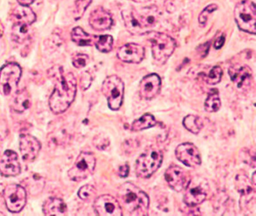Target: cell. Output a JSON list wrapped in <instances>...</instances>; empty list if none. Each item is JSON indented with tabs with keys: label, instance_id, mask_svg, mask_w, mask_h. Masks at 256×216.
Listing matches in <instances>:
<instances>
[{
	"label": "cell",
	"instance_id": "cell-44",
	"mask_svg": "<svg viewBox=\"0 0 256 216\" xmlns=\"http://www.w3.org/2000/svg\"><path fill=\"white\" fill-rule=\"evenodd\" d=\"M1 214H4L2 212H0V216H1Z\"/></svg>",
	"mask_w": 256,
	"mask_h": 216
},
{
	"label": "cell",
	"instance_id": "cell-4",
	"mask_svg": "<svg viewBox=\"0 0 256 216\" xmlns=\"http://www.w3.org/2000/svg\"><path fill=\"white\" fill-rule=\"evenodd\" d=\"M162 160L163 153L158 146L146 147L136 160V174L140 178H150L161 166Z\"/></svg>",
	"mask_w": 256,
	"mask_h": 216
},
{
	"label": "cell",
	"instance_id": "cell-22",
	"mask_svg": "<svg viewBox=\"0 0 256 216\" xmlns=\"http://www.w3.org/2000/svg\"><path fill=\"white\" fill-rule=\"evenodd\" d=\"M10 20L13 24L31 25L36 20V15L29 6H19L14 8L10 14Z\"/></svg>",
	"mask_w": 256,
	"mask_h": 216
},
{
	"label": "cell",
	"instance_id": "cell-20",
	"mask_svg": "<svg viewBox=\"0 0 256 216\" xmlns=\"http://www.w3.org/2000/svg\"><path fill=\"white\" fill-rule=\"evenodd\" d=\"M235 188L240 194V206L246 205L254 198L256 186L244 172H239L235 177Z\"/></svg>",
	"mask_w": 256,
	"mask_h": 216
},
{
	"label": "cell",
	"instance_id": "cell-33",
	"mask_svg": "<svg viewBox=\"0 0 256 216\" xmlns=\"http://www.w3.org/2000/svg\"><path fill=\"white\" fill-rule=\"evenodd\" d=\"M92 0H76L74 10V18L76 20H78L83 16Z\"/></svg>",
	"mask_w": 256,
	"mask_h": 216
},
{
	"label": "cell",
	"instance_id": "cell-8",
	"mask_svg": "<svg viewBox=\"0 0 256 216\" xmlns=\"http://www.w3.org/2000/svg\"><path fill=\"white\" fill-rule=\"evenodd\" d=\"M22 74L20 66L18 63L10 62L0 69V93L8 96L16 93Z\"/></svg>",
	"mask_w": 256,
	"mask_h": 216
},
{
	"label": "cell",
	"instance_id": "cell-39",
	"mask_svg": "<svg viewBox=\"0 0 256 216\" xmlns=\"http://www.w3.org/2000/svg\"><path fill=\"white\" fill-rule=\"evenodd\" d=\"M224 40H226V36L224 34L220 36L214 42V48H215V49L218 50L222 48L224 44Z\"/></svg>",
	"mask_w": 256,
	"mask_h": 216
},
{
	"label": "cell",
	"instance_id": "cell-38",
	"mask_svg": "<svg viewBox=\"0 0 256 216\" xmlns=\"http://www.w3.org/2000/svg\"><path fill=\"white\" fill-rule=\"evenodd\" d=\"M128 174H130V166H128V164H125L121 165L120 166L119 170H118L120 176L126 178L128 176Z\"/></svg>",
	"mask_w": 256,
	"mask_h": 216
},
{
	"label": "cell",
	"instance_id": "cell-6",
	"mask_svg": "<svg viewBox=\"0 0 256 216\" xmlns=\"http://www.w3.org/2000/svg\"><path fill=\"white\" fill-rule=\"evenodd\" d=\"M234 20L241 31L256 34V8L252 0H242L235 6Z\"/></svg>",
	"mask_w": 256,
	"mask_h": 216
},
{
	"label": "cell",
	"instance_id": "cell-23",
	"mask_svg": "<svg viewBox=\"0 0 256 216\" xmlns=\"http://www.w3.org/2000/svg\"><path fill=\"white\" fill-rule=\"evenodd\" d=\"M43 212L46 216H65L67 212V206L60 198H50L43 206Z\"/></svg>",
	"mask_w": 256,
	"mask_h": 216
},
{
	"label": "cell",
	"instance_id": "cell-42",
	"mask_svg": "<svg viewBox=\"0 0 256 216\" xmlns=\"http://www.w3.org/2000/svg\"><path fill=\"white\" fill-rule=\"evenodd\" d=\"M254 176H256V172H253L252 174V184H254V186H256V178H254Z\"/></svg>",
	"mask_w": 256,
	"mask_h": 216
},
{
	"label": "cell",
	"instance_id": "cell-24",
	"mask_svg": "<svg viewBox=\"0 0 256 216\" xmlns=\"http://www.w3.org/2000/svg\"><path fill=\"white\" fill-rule=\"evenodd\" d=\"M72 40L78 46H92L95 44L96 36L86 33L80 27H76L73 28L71 33Z\"/></svg>",
	"mask_w": 256,
	"mask_h": 216
},
{
	"label": "cell",
	"instance_id": "cell-25",
	"mask_svg": "<svg viewBox=\"0 0 256 216\" xmlns=\"http://www.w3.org/2000/svg\"><path fill=\"white\" fill-rule=\"evenodd\" d=\"M29 26L24 24H13L12 28V40L18 44H23L26 42L31 36V30Z\"/></svg>",
	"mask_w": 256,
	"mask_h": 216
},
{
	"label": "cell",
	"instance_id": "cell-34",
	"mask_svg": "<svg viewBox=\"0 0 256 216\" xmlns=\"http://www.w3.org/2000/svg\"><path fill=\"white\" fill-rule=\"evenodd\" d=\"M218 8V6L216 4H210L209 6H206L202 12H200V14H199L198 16V22L200 25L204 26L205 24H206V21H208V18H209L210 15L212 13V12H215V10H217Z\"/></svg>",
	"mask_w": 256,
	"mask_h": 216
},
{
	"label": "cell",
	"instance_id": "cell-11",
	"mask_svg": "<svg viewBox=\"0 0 256 216\" xmlns=\"http://www.w3.org/2000/svg\"><path fill=\"white\" fill-rule=\"evenodd\" d=\"M4 196L7 208L12 212H19L26 205V192L20 184L7 186L4 190Z\"/></svg>",
	"mask_w": 256,
	"mask_h": 216
},
{
	"label": "cell",
	"instance_id": "cell-30",
	"mask_svg": "<svg viewBox=\"0 0 256 216\" xmlns=\"http://www.w3.org/2000/svg\"><path fill=\"white\" fill-rule=\"evenodd\" d=\"M94 44L100 52H109L113 49L114 39L109 34L96 36Z\"/></svg>",
	"mask_w": 256,
	"mask_h": 216
},
{
	"label": "cell",
	"instance_id": "cell-40",
	"mask_svg": "<svg viewBox=\"0 0 256 216\" xmlns=\"http://www.w3.org/2000/svg\"><path fill=\"white\" fill-rule=\"evenodd\" d=\"M20 6H29L35 2V0H17Z\"/></svg>",
	"mask_w": 256,
	"mask_h": 216
},
{
	"label": "cell",
	"instance_id": "cell-35",
	"mask_svg": "<svg viewBox=\"0 0 256 216\" xmlns=\"http://www.w3.org/2000/svg\"><path fill=\"white\" fill-rule=\"evenodd\" d=\"M89 62V56L86 54H77L72 58V64L77 68L85 67Z\"/></svg>",
	"mask_w": 256,
	"mask_h": 216
},
{
	"label": "cell",
	"instance_id": "cell-27",
	"mask_svg": "<svg viewBox=\"0 0 256 216\" xmlns=\"http://www.w3.org/2000/svg\"><path fill=\"white\" fill-rule=\"evenodd\" d=\"M156 124L157 121L154 116L150 114H145L133 122L131 126V130L132 132H140L145 129L150 128Z\"/></svg>",
	"mask_w": 256,
	"mask_h": 216
},
{
	"label": "cell",
	"instance_id": "cell-28",
	"mask_svg": "<svg viewBox=\"0 0 256 216\" xmlns=\"http://www.w3.org/2000/svg\"><path fill=\"white\" fill-rule=\"evenodd\" d=\"M221 106V100L220 94L216 88H212L210 92L208 98L204 102V109L206 112H214L220 110Z\"/></svg>",
	"mask_w": 256,
	"mask_h": 216
},
{
	"label": "cell",
	"instance_id": "cell-26",
	"mask_svg": "<svg viewBox=\"0 0 256 216\" xmlns=\"http://www.w3.org/2000/svg\"><path fill=\"white\" fill-rule=\"evenodd\" d=\"M31 106V96L26 90L18 93L12 104V108L16 112H23Z\"/></svg>",
	"mask_w": 256,
	"mask_h": 216
},
{
	"label": "cell",
	"instance_id": "cell-1",
	"mask_svg": "<svg viewBox=\"0 0 256 216\" xmlns=\"http://www.w3.org/2000/svg\"><path fill=\"white\" fill-rule=\"evenodd\" d=\"M49 76L55 80L54 90L49 99L52 112H65L74 102L77 93V80L71 72H65L62 66H56L49 70Z\"/></svg>",
	"mask_w": 256,
	"mask_h": 216
},
{
	"label": "cell",
	"instance_id": "cell-2",
	"mask_svg": "<svg viewBox=\"0 0 256 216\" xmlns=\"http://www.w3.org/2000/svg\"><path fill=\"white\" fill-rule=\"evenodd\" d=\"M118 200L122 210L133 216H146L150 198L143 190L132 182H125L118 189Z\"/></svg>",
	"mask_w": 256,
	"mask_h": 216
},
{
	"label": "cell",
	"instance_id": "cell-31",
	"mask_svg": "<svg viewBox=\"0 0 256 216\" xmlns=\"http://www.w3.org/2000/svg\"><path fill=\"white\" fill-rule=\"evenodd\" d=\"M222 74V69L221 67L214 66L210 70L209 73L205 76V81H206V84H210V85H216L221 80Z\"/></svg>",
	"mask_w": 256,
	"mask_h": 216
},
{
	"label": "cell",
	"instance_id": "cell-41",
	"mask_svg": "<svg viewBox=\"0 0 256 216\" xmlns=\"http://www.w3.org/2000/svg\"><path fill=\"white\" fill-rule=\"evenodd\" d=\"M4 26L2 25V22L0 20V38L4 36Z\"/></svg>",
	"mask_w": 256,
	"mask_h": 216
},
{
	"label": "cell",
	"instance_id": "cell-12",
	"mask_svg": "<svg viewBox=\"0 0 256 216\" xmlns=\"http://www.w3.org/2000/svg\"><path fill=\"white\" fill-rule=\"evenodd\" d=\"M94 210L100 216H122L124 214L119 201L109 194L101 195L96 198Z\"/></svg>",
	"mask_w": 256,
	"mask_h": 216
},
{
	"label": "cell",
	"instance_id": "cell-13",
	"mask_svg": "<svg viewBox=\"0 0 256 216\" xmlns=\"http://www.w3.org/2000/svg\"><path fill=\"white\" fill-rule=\"evenodd\" d=\"M164 178L170 188L176 192L185 190L191 180L190 172L178 165H172L164 172Z\"/></svg>",
	"mask_w": 256,
	"mask_h": 216
},
{
	"label": "cell",
	"instance_id": "cell-36",
	"mask_svg": "<svg viewBox=\"0 0 256 216\" xmlns=\"http://www.w3.org/2000/svg\"><path fill=\"white\" fill-rule=\"evenodd\" d=\"M94 144L95 146L98 148V150H103L107 148L110 142H109L108 139L107 138H104V136L100 134L94 138Z\"/></svg>",
	"mask_w": 256,
	"mask_h": 216
},
{
	"label": "cell",
	"instance_id": "cell-17",
	"mask_svg": "<svg viewBox=\"0 0 256 216\" xmlns=\"http://www.w3.org/2000/svg\"><path fill=\"white\" fill-rule=\"evenodd\" d=\"M161 78L156 74L146 75L140 81L139 85V94L146 100L155 98L161 90Z\"/></svg>",
	"mask_w": 256,
	"mask_h": 216
},
{
	"label": "cell",
	"instance_id": "cell-16",
	"mask_svg": "<svg viewBox=\"0 0 256 216\" xmlns=\"http://www.w3.org/2000/svg\"><path fill=\"white\" fill-rule=\"evenodd\" d=\"M22 168L18 156L13 150H6L0 159V174L4 176H16L20 174Z\"/></svg>",
	"mask_w": 256,
	"mask_h": 216
},
{
	"label": "cell",
	"instance_id": "cell-15",
	"mask_svg": "<svg viewBox=\"0 0 256 216\" xmlns=\"http://www.w3.org/2000/svg\"><path fill=\"white\" fill-rule=\"evenodd\" d=\"M230 80L238 88L248 90L253 82L252 70L247 66H234L228 70Z\"/></svg>",
	"mask_w": 256,
	"mask_h": 216
},
{
	"label": "cell",
	"instance_id": "cell-7",
	"mask_svg": "<svg viewBox=\"0 0 256 216\" xmlns=\"http://www.w3.org/2000/svg\"><path fill=\"white\" fill-rule=\"evenodd\" d=\"M124 81L116 75L108 76L102 84V91L108 100L109 108L112 110H118L124 102Z\"/></svg>",
	"mask_w": 256,
	"mask_h": 216
},
{
	"label": "cell",
	"instance_id": "cell-3",
	"mask_svg": "<svg viewBox=\"0 0 256 216\" xmlns=\"http://www.w3.org/2000/svg\"><path fill=\"white\" fill-rule=\"evenodd\" d=\"M127 30L133 34H144L154 26L160 19V12L156 6L132 8L122 12Z\"/></svg>",
	"mask_w": 256,
	"mask_h": 216
},
{
	"label": "cell",
	"instance_id": "cell-19",
	"mask_svg": "<svg viewBox=\"0 0 256 216\" xmlns=\"http://www.w3.org/2000/svg\"><path fill=\"white\" fill-rule=\"evenodd\" d=\"M20 150L22 158L26 162H34L41 150V142L30 134H22L20 136Z\"/></svg>",
	"mask_w": 256,
	"mask_h": 216
},
{
	"label": "cell",
	"instance_id": "cell-43",
	"mask_svg": "<svg viewBox=\"0 0 256 216\" xmlns=\"http://www.w3.org/2000/svg\"><path fill=\"white\" fill-rule=\"evenodd\" d=\"M132 1L136 2H145L149 1V0H132Z\"/></svg>",
	"mask_w": 256,
	"mask_h": 216
},
{
	"label": "cell",
	"instance_id": "cell-18",
	"mask_svg": "<svg viewBox=\"0 0 256 216\" xmlns=\"http://www.w3.org/2000/svg\"><path fill=\"white\" fill-rule=\"evenodd\" d=\"M116 56L124 62L138 64L144 58L145 49L138 44H127L118 50Z\"/></svg>",
	"mask_w": 256,
	"mask_h": 216
},
{
	"label": "cell",
	"instance_id": "cell-9",
	"mask_svg": "<svg viewBox=\"0 0 256 216\" xmlns=\"http://www.w3.org/2000/svg\"><path fill=\"white\" fill-rule=\"evenodd\" d=\"M96 159L92 153L82 152L78 156L72 168L68 170L70 180L80 182L89 177L95 170Z\"/></svg>",
	"mask_w": 256,
	"mask_h": 216
},
{
	"label": "cell",
	"instance_id": "cell-10",
	"mask_svg": "<svg viewBox=\"0 0 256 216\" xmlns=\"http://www.w3.org/2000/svg\"><path fill=\"white\" fill-rule=\"evenodd\" d=\"M209 184L208 181L202 177H194L190 180L185 188L184 201L187 206L194 207L200 205L206 200Z\"/></svg>",
	"mask_w": 256,
	"mask_h": 216
},
{
	"label": "cell",
	"instance_id": "cell-14",
	"mask_svg": "<svg viewBox=\"0 0 256 216\" xmlns=\"http://www.w3.org/2000/svg\"><path fill=\"white\" fill-rule=\"evenodd\" d=\"M176 158L188 168H196L202 163L200 152L191 142L180 144L175 150Z\"/></svg>",
	"mask_w": 256,
	"mask_h": 216
},
{
	"label": "cell",
	"instance_id": "cell-32",
	"mask_svg": "<svg viewBox=\"0 0 256 216\" xmlns=\"http://www.w3.org/2000/svg\"><path fill=\"white\" fill-rule=\"evenodd\" d=\"M97 190L96 188L94 187L92 184H85V186H82L80 189H79L78 194L79 198L84 201H89L92 200L94 199L96 195Z\"/></svg>",
	"mask_w": 256,
	"mask_h": 216
},
{
	"label": "cell",
	"instance_id": "cell-21",
	"mask_svg": "<svg viewBox=\"0 0 256 216\" xmlns=\"http://www.w3.org/2000/svg\"><path fill=\"white\" fill-rule=\"evenodd\" d=\"M113 18L110 12L102 7L97 8L90 15V25L97 31L109 30L113 25Z\"/></svg>",
	"mask_w": 256,
	"mask_h": 216
},
{
	"label": "cell",
	"instance_id": "cell-37",
	"mask_svg": "<svg viewBox=\"0 0 256 216\" xmlns=\"http://www.w3.org/2000/svg\"><path fill=\"white\" fill-rule=\"evenodd\" d=\"M92 80V76L89 72H86L82 74V76H80V87L82 90H88L90 86Z\"/></svg>",
	"mask_w": 256,
	"mask_h": 216
},
{
	"label": "cell",
	"instance_id": "cell-5",
	"mask_svg": "<svg viewBox=\"0 0 256 216\" xmlns=\"http://www.w3.org/2000/svg\"><path fill=\"white\" fill-rule=\"evenodd\" d=\"M148 39L151 44L154 60L160 64H164L174 52L176 46L174 39L168 34L158 32H148Z\"/></svg>",
	"mask_w": 256,
	"mask_h": 216
},
{
	"label": "cell",
	"instance_id": "cell-29",
	"mask_svg": "<svg viewBox=\"0 0 256 216\" xmlns=\"http://www.w3.org/2000/svg\"><path fill=\"white\" fill-rule=\"evenodd\" d=\"M184 127L194 134H197L204 126L203 120L200 117L194 115H188L182 121Z\"/></svg>",
	"mask_w": 256,
	"mask_h": 216
}]
</instances>
